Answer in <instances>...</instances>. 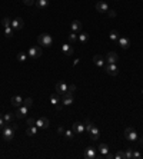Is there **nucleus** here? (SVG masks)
Instances as JSON below:
<instances>
[{
	"label": "nucleus",
	"instance_id": "nucleus-1",
	"mask_svg": "<svg viewBox=\"0 0 143 159\" xmlns=\"http://www.w3.org/2000/svg\"><path fill=\"white\" fill-rule=\"evenodd\" d=\"M37 42H39V45H40V46L50 47V46L53 45V37H52L50 35H47V33H42V35H39Z\"/></svg>",
	"mask_w": 143,
	"mask_h": 159
},
{
	"label": "nucleus",
	"instance_id": "nucleus-2",
	"mask_svg": "<svg viewBox=\"0 0 143 159\" xmlns=\"http://www.w3.org/2000/svg\"><path fill=\"white\" fill-rule=\"evenodd\" d=\"M2 130H3V139L9 142V140H12L15 138V128L12 125H6Z\"/></svg>",
	"mask_w": 143,
	"mask_h": 159
},
{
	"label": "nucleus",
	"instance_id": "nucleus-3",
	"mask_svg": "<svg viewBox=\"0 0 143 159\" xmlns=\"http://www.w3.org/2000/svg\"><path fill=\"white\" fill-rule=\"evenodd\" d=\"M124 138H126L127 140H137L139 135H137V132H136V129H134V128L127 126V128L124 129Z\"/></svg>",
	"mask_w": 143,
	"mask_h": 159
},
{
	"label": "nucleus",
	"instance_id": "nucleus-4",
	"mask_svg": "<svg viewBox=\"0 0 143 159\" xmlns=\"http://www.w3.org/2000/svg\"><path fill=\"white\" fill-rule=\"evenodd\" d=\"M42 47L40 46H32L30 49H29V52H27V56L29 57H32V59H37V57H40L42 56Z\"/></svg>",
	"mask_w": 143,
	"mask_h": 159
},
{
	"label": "nucleus",
	"instance_id": "nucleus-5",
	"mask_svg": "<svg viewBox=\"0 0 143 159\" xmlns=\"http://www.w3.org/2000/svg\"><path fill=\"white\" fill-rule=\"evenodd\" d=\"M104 70H106V73L110 75V76H117V73H119V69H117L116 63H106Z\"/></svg>",
	"mask_w": 143,
	"mask_h": 159
},
{
	"label": "nucleus",
	"instance_id": "nucleus-6",
	"mask_svg": "<svg viewBox=\"0 0 143 159\" xmlns=\"http://www.w3.org/2000/svg\"><path fill=\"white\" fill-rule=\"evenodd\" d=\"M36 126H37V128H42V129H47V128L50 126V122H49L47 118L42 116V118H37V119H36Z\"/></svg>",
	"mask_w": 143,
	"mask_h": 159
},
{
	"label": "nucleus",
	"instance_id": "nucleus-7",
	"mask_svg": "<svg viewBox=\"0 0 143 159\" xmlns=\"http://www.w3.org/2000/svg\"><path fill=\"white\" fill-rule=\"evenodd\" d=\"M15 30H20V29H23V26H25V20L22 19V17H15L13 20H12V25H10Z\"/></svg>",
	"mask_w": 143,
	"mask_h": 159
},
{
	"label": "nucleus",
	"instance_id": "nucleus-8",
	"mask_svg": "<svg viewBox=\"0 0 143 159\" xmlns=\"http://www.w3.org/2000/svg\"><path fill=\"white\" fill-rule=\"evenodd\" d=\"M67 88H69V85H66L65 82H57L56 83V93L59 96H62V95H65L67 92Z\"/></svg>",
	"mask_w": 143,
	"mask_h": 159
},
{
	"label": "nucleus",
	"instance_id": "nucleus-9",
	"mask_svg": "<svg viewBox=\"0 0 143 159\" xmlns=\"http://www.w3.org/2000/svg\"><path fill=\"white\" fill-rule=\"evenodd\" d=\"M89 136H90L92 140H97V139L100 138V130H99V128H97L96 125H93L92 129L89 130Z\"/></svg>",
	"mask_w": 143,
	"mask_h": 159
},
{
	"label": "nucleus",
	"instance_id": "nucleus-10",
	"mask_svg": "<svg viewBox=\"0 0 143 159\" xmlns=\"http://www.w3.org/2000/svg\"><path fill=\"white\" fill-rule=\"evenodd\" d=\"M83 158H84V159H94V158H96V149H94L93 146L86 148V150H84V153H83Z\"/></svg>",
	"mask_w": 143,
	"mask_h": 159
},
{
	"label": "nucleus",
	"instance_id": "nucleus-11",
	"mask_svg": "<svg viewBox=\"0 0 143 159\" xmlns=\"http://www.w3.org/2000/svg\"><path fill=\"white\" fill-rule=\"evenodd\" d=\"M62 50H63V55H65L66 57H70V56H73V53H74V49H73L69 43H65V45L62 46Z\"/></svg>",
	"mask_w": 143,
	"mask_h": 159
},
{
	"label": "nucleus",
	"instance_id": "nucleus-12",
	"mask_svg": "<svg viewBox=\"0 0 143 159\" xmlns=\"http://www.w3.org/2000/svg\"><path fill=\"white\" fill-rule=\"evenodd\" d=\"M117 60H119V56L116 52H109L106 55V63H117Z\"/></svg>",
	"mask_w": 143,
	"mask_h": 159
},
{
	"label": "nucleus",
	"instance_id": "nucleus-13",
	"mask_svg": "<svg viewBox=\"0 0 143 159\" xmlns=\"http://www.w3.org/2000/svg\"><path fill=\"white\" fill-rule=\"evenodd\" d=\"M96 10H97L99 13H107L109 6H107L106 2H97V3H96Z\"/></svg>",
	"mask_w": 143,
	"mask_h": 159
},
{
	"label": "nucleus",
	"instance_id": "nucleus-14",
	"mask_svg": "<svg viewBox=\"0 0 143 159\" xmlns=\"http://www.w3.org/2000/svg\"><path fill=\"white\" fill-rule=\"evenodd\" d=\"M72 130L76 132V133H83V130H86L84 128V123H80V122H74L72 125Z\"/></svg>",
	"mask_w": 143,
	"mask_h": 159
},
{
	"label": "nucleus",
	"instance_id": "nucleus-15",
	"mask_svg": "<svg viewBox=\"0 0 143 159\" xmlns=\"http://www.w3.org/2000/svg\"><path fill=\"white\" fill-rule=\"evenodd\" d=\"M93 63L99 67H104V57L100 56V55H94L93 56Z\"/></svg>",
	"mask_w": 143,
	"mask_h": 159
},
{
	"label": "nucleus",
	"instance_id": "nucleus-16",
	"mask_svg": "<svg viewBox=\"0 0 143 159\" xmlns=\"http://www.w3.org/2000/svg\"><path fill=\"white\" fill-rule=\"evenodd\" d=\"M27 110H29V108H27V106H25V105H23V106H20V108H19V110L16 112V118H17V119L25 118V116L27 115Z\"/></svg>",
	"mask_w": 143,
	"mask_h": 159
},
{
	"label": "nucleus",
	"instance_id": "nucleus-17",
	"mask_svg": "<svg viewBox=\"0 0 143 159\" xmlns=\"http://www.w3.org/2000/svg\"><path fill=\"white\" fill-rule=\"evenodd\" d=\"M70 29H72V32H74V33H80V30H82V23H80L79 20H73L72 25H70Z\"/></svg>",
	"mask_w": 143,
	"mask_h": 159
},
{
	"label": "nucleus",
	"instance_id": "nucleus-18",
	"mask_svg": "<svg viewBox=\"0 0 143 159\" xmlns=\"http://www.w3.org/2000/svg\"><path fill=\"white\" fill-rule=\"evenodd\" d=\"M117 42H119V46L122 49H129V46H130V40L127 37H119Z\"/></svg>",
	"mask_w": 143,
	"mask_h": 159
},
{
	"label": "nucleus",
	"instance_id": "nucleus-19",
	"mask_svg": "<svg viewBox=\"0 0 143 159\" xmlns=\"http://www.w3.org/2000/svg\"><path fill=\"white\" fill-rule=\"evenodd\" d=\"M10 102H12V105L13 106H16V108H19V106H22L23 105V99L20 98V96H12V99H10Z\"/></svg>",
	"mask_w": 143,
	"mask_h": 159
},
{
	"label": "nucleus",
	"instance_id": "nucleus-20",
	"mask_svg": "<svg viewBox=\"0 0 143 159\" xmlns=\"http://www.w3.org/2000/svg\"><path fill=\"white\" fill-rule=\"evenodd\" d=\"M62 98V103H63V106H69V105H72L73 103V96H60Z\"/></svg>",
	"mask_w": 143,
	"mask_h": 159
},
{
	"label": "nucleus",
	"instance_id": "nucleus-21",
	"mask_svg": "<svg viewBox=\"0 0 143 159\" xmlns=\"http://www.w3.org/2000/svg\"><path fill=\"white\" fill-rule=\"evenodd\" d=\"M36 6H37V9L43 10V9H46V7L49 6V0H37V2H36Z\"/></svg>",
	"mask_w": 143,
	"mask_h": 159
},
{
	"label": "nucleus",
	"instance_id": "nucleus-22",
	"mask_svg": "<svg viewBox=\"0 0 143 159\" xmlns=\"http://www.w3.org/2000/svg\"><path fill=\"white\" fill-rule=\"evenodd\" d=\"M109 37H110V40L112 42H114V43H117V40H119V32L117 30H112L110 33H109Z\"/></svg>",
	"mask_w": 143,
	"mask_h": 159
},
{
	"label": "nucleus",
	"instance_id": "nucleus-23",
	"mask_svg": "<svg viewBox=\"0 0 143 159\" xmlns=\"http://www.w3.org/2000/svg\"><path fill=\"white\" fill-rule=\"evenodd\" d=\"M15 116L16 115H13V113H6V115H3V119H5V122H6V125H10L12 122H13V119H15Z\"/></svg>",
	"mask_w": 143,
	"mask_h": 159
},
{
	"label": "nucleus",
	"instance_id": "nucleus-24",
	"mask_svg": "<svg viewBox=\"0 0 143 159\" xmlns=\"http://www.w3.org/2000/svg\"><path fill=\"white\" fill-rule=\"evenodd\" d=\"M36 133H37V126H36V125L29 126V128L26 129V135H29V136H35Z\"/></svg>",
	"mask_w": 143,
	"mask_h": 159
},
{
	"label": "nucleus",
	"instance_id": "nucleus-25",
	"mask_svg": "<svg viewBox=\"0 0 143 159\" xmlns=\"http://www.w3.org/2000/svg\"><path fill=\"white\" fill-rule=\"evenodd\" d=\"M99 152H100L103 156H106V155L109 153V146H107L106 143H100V145H99Z\"/></svg>",
	"mask_w": 143,
	"mask_h": 159
},
{
	"label": "nucleus",
	"instance_id": "nucleus-26",
	"mask_svg": "<svg viewBox=\"0 0 143 159\" xmlns=\"http://www.w3.org/2000/svg\"><path fill=\"white\" fill-rule=\"evenodd\" d=\"M79 42H80V43H83V45H84V43H87V42H89V35H87L86 32L80 33V35H79Z\"/></svg>",
	"mask_w": 143,
	"mask_h": 159
},
{
	"label": "nucleus",
	"instance_id": "nucleus-27",
	"mask_svg": "<svg viewBox=\"0 0 143 159\" xmlns=\"http://www.w3.org/2000/svg\"><path fill=\"white\" fill-rule=\"evenodd\" d=\"M59 102H60V96H59L57 93H53V95L50 96V103L56 106V105H57Z\"/></svg>",
	"mask_w": 143,
	"mask_h": 159
},
{
	"label": "nucleus",
	"instance_id": "nucleus-28",
	"mask_svg": "<svg viewBox=\"0 0 143 159\" xmlns=\"http://www.w3.org/2000/svg\"><path fill=\"white\" fill-rule=\"evenodd\" d=\"M13 33H15V29L10 26V27H5V36L7 37V39H10L12 36H13Z\"/></svg>",
	"mask_w": 143,
	"mask_h": 159
},
{
	"label": "nucleus",
	"instance_id": "nucleus-29",
	"mask_svg": "<svg viewBox=\"0 0 143 159\" xmlns=\"http://www.w3.org/2000/svg\"><path fill=\"white\" fill-rule=\"evenodd\" d=\"M77 40H79V35L74 33V32H72V33L69 35V42H70V43H76Z\"/></svg>",
	"mask_w": 143,
	"mask_h": 159
},
{
	"label": "nucleus",
	"instance_id": "nucleus-30",
	"mask_svg": "<svg viewBox=\"0 0 143 159\" xmlns=\"http://www.w3.org/2000/svg\"><path fill=\"white\" fill-rule=\"evenodd\" d=\"M124 159H133V148H127L124 152Z\"/></svg>",
	"mask_w": 143,
	"mask_h": 159
},
{
	"label": "nucleus",
	"instance_id": "nucleus-31",
	"mask_svg": "<svg viewBox=\"0 0 143 159\" xmlns=\"http://www.w3.org/2000/svg\"><path fill=\"white\" fill-rule=\"evenodd\" d=\"M23 105L27 106V108H32V106H33V99H32V98H26V99H23Z\"/></svg>",
	"mask_w": 143,
	"mask_h": 159
},
{
	"label": "nucleus",
	"instance_id": "nucleus-32",
	"mask_svg": "<svg viewBox=\"0 0 143 159\" xmlns=\"http://www.w3.org/2000/svg\"><path fill=\"white\" fill-rule=\"evenodd\" d=\"M2 25H3V27H10V25H12V20H10L9 17H3V20H2Z\"/></svg>",
	"mask_w": 143,
	"mask_h": 159
},
{
	"label": "nucleus",
	"instance_id": "nucleus-33",
	"mask_svg": "<svg viewBox=\"0 0 143 159\" xmlns=\"http://www.w3.org/2000/svg\"><path fill=\"white\" fill-rule=\"evenodd\" d=\"M27 57H29V56H27L26 53H23V52L17 55V60H19V62H25V60H26Z\"/></svg>",
	"mask_w": 143,
	"mask_h": 159
},
{
	"label": "nucleus",
	"instance_id": "nucleus-34",
	"mask_svg": "<svg viewBox=\"0 0 143 159\" xmlns=\"http://www.w3.org/2000/svg\"><path fill=\"white\" fill-rule=\"evenodd\" d=\"M93 125H94V123H92V122H90V119H86V120H84V128H86V130H87V132L92 129V126H93Z\"/></svg>",
	"mask_w": 143,
	"mask_h": 159
},
{
	"label": "nucleus",
	"instance_id": "nucleus-35",
	"mask_svg": "<svg viewBox=\"0 0 143 159\" xmlns=\"http://www.w3.org/2000/svg\"><path fill=\"white\" fill-rule=\"evenodd\" d=\"M114 158L116 159H124V152L123 150H117L116 155H114Z\"/></svg>",
	"mask_w": 143,
	"mask_h": 159
},
{
	"label": "nucleus",
	"instance_id": "nucleus-36",
	"mask_svg": "<svg viewBox=\"0 0 143 159\" xmlns=\"http://www.w3.org/2000/svg\"><path fill=\"white\" fill-rule=\"evenodd\" d=\"M65 136H66L67 139H73V136H74V135H73V132H72V130H66V132H65Z\"/></svg>",
	"mask_w": 143,
	"mask_h": 159
},
{
	"label": "nucleus",
	"instance_id": "nucleus-37",
	"mask_svg": "<svg viewBox=\"0 0 143 159\" xmlns=\"http://www.w3.org/2000/svg\"><path fill=\"white\" fill-rule=\"evenodd\" d=\"M6 126V122H5V119H3V113H0V128H5Z\"/></svg>",
	"mask_w": 143,
	"mask_h": 159
},
{
	"label": "nucleus",
	"instance_id": "nucleus-38",
	"mask_svg": "<svg viewBox=\"0 0 143 159\" xmlns=\"http://www.w3.org/2000/svg\"><path fill=\"white\" fill-rule=\"evenodd\" d=\"M33 125H36V119L29 118V119H27V126H33Z\"/></svg>",
	"mask_w": 143,
	"mask_h": 159
},
{
	"label": "nucleus",
	"instance_id": "nucleus-39",
	"mask_svg": "<svg viewBox=\"0 0 143 159\" xmlns=\"http://www.w3.org/2000/svg\"><path fill=\"white\" fill-rule=\"evenodd\" d=\"M142 155H140V152H137V150H134L133 149V159H139Z\"/></svg>",
	"mask_w": 143,
	"mask_h": 159
},
{
	"label": "nucleus",
	"instance_id": "nucleus-40",
	"mask_svg": "<svg viewBox=\"0 0 143 159\" xmlns=\"http://www.w3.org/2000/svg\"><path fill=\"white\" fill-rule=\"evenodd\" d=\"M23 3L26 6H32V5H35V0H23Z\"/></svg>",
	"mask_w": 143,
	"mask_h": 159
},
{
	"label": "nucleus",
	"instance_id": "nucleus-41",
	"mask_svg": "<svg viewBox=\"0 0 143 159\" xmlns=\"http://www.w3.org/2000/svg\"><path fill=\"white\" fill-rule=\"evenodd\" d=\"M107 15H109V17H116V12L114 10H107Z\"/></svg>",
	"mask_w": 143,
	"mask_h": 159
},
{
	"label": "nucleus",
	"instance_id": "nucleus-42",
	"mask_svg": "<svg viewBox=\"0 0 143 159\" xmlns=\"http://www.w3.org/2000/svg\"><path fill=\"white\" fill-rule=\"evenodd\" d=\"M67 90H70L72 93H74V90H76V85H73V83H72V85H69V88H67Z\"/></svg>",
	"mask_w": 143,
	"mask_h": 159
},
{
	"label": "nucleus",
	"instance_id": "nucleus-43",
	"mask_svg": "<svg viewBox=\"0 0 143 159\" xmlns=\"http://www.w3.org/2000/svg\"><path fill=\"white\" fill-rule=\"evenodd\" d=\"M62 109H63V103H60V102H59V103L56 105V110H62Z\"/></svg>",
	"mask_w": 143,
	"mask_h": 159
},
{
	"label": "nucleus",
	"instance_id": "nucleus-44",
	"mask_svg": "<svg viewBox=\"0 0 143 159\" xmlns=\"http://www.w3.org/2000/svg\"><path fill=\"white\" fill-rule=\"evenodd\" d=\"M57 133H65V128H63V126H59V128H57Z\"/></svg>",
	"mask_w": 143,
	"mask_h": 159
},
{
	"label": "nucleus",
	"instance_id": "nucleus-45",
	"mask_svg": "<svg viewBox=\"0 0 143 159\" xmlns=\"http://www.w3.org/2000/svg\"><path fill=\"white\" fill-rule=\"evenodd\" d=\"M137 142H139V143H140V145H143V138H140V139H139V138H137Z\"/></svg>",
	"mask_w": 143,
	"mask_h": 159
},
{
	"label": "nucleus",
	"instance_id": "nucleus-46",
	"mask_svg": "<svg viewBox=\"0 0 143 159\" xmlns=\"http://www.w3.org/2000/svg\"><path fill=\"white\" fill-rule=\"evenodd\" d=\"M142 93H143V90H142Z\"/></svg>",
	"mask_w": 143,
	"mask_h": 159
},
{
	"label": "nucleus",
	"instance_id": "nucleus-47",
	"mask_svg": "<svg viewBox=\"0 0 143 159\" xmlns=\"http://www.w3.org/2000/svg\"><path fill=\"white\" fill-rule=\"evenodd\" d=\"M0 129H2V128H0Z\"/></svg>",
	"mask_w": 143,
	"mask_h": 159
}]
</instances>
